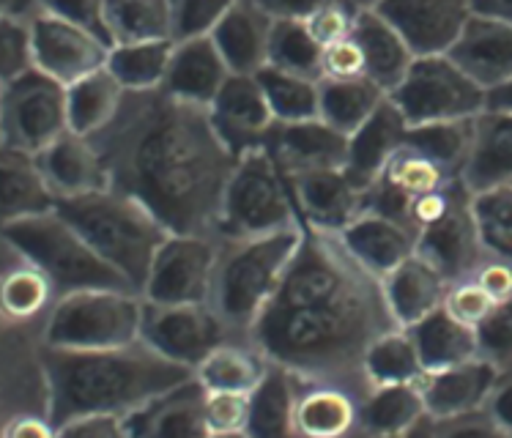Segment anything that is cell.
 <instances>
[{
    "instance_id": "cell-15",
    "label": "cell",
    "mask_w": 512,
    "mask_h": 438,
    "mask_svg": "<svg viewBox=\"0 0 512 438\" xmlns=\"http://www.w3.org/2000/svg\"><path fill=\"white\" fill-rule=\"evenodd\" d=\"M376 11L417 58L450 53L474 14L469 0H381Z\"/></svg>"
},
{
    "instance_id": "cell-27",
    "label": "cell",
    "mask_w": 512,
    "mask_h": 438,
    "mask_svg": "<svg viewBox=\"0 0 512 438\" xmlns=\"http://www.w3.org/2000/svg\"><path fill=\"white\" fill-rule=\"evenodd\" d=\"M381 288H384V299H387L395 324L408 329L444 304L450 282L441 277L433 263L414 252L408 261L400 263L395 272H389L381 280Z\"/></svg>"
},
{
    "instance_id": "cell-59",
    "label": "cell",
    "mask_w": 512,
    "mask_h": 438,
    "mask_svg": "<svg viewBox=\"0 0 512 438\" xmlns=\"http://www.w3.org/2000/svg\"><path fill=\"white\" fill-rule=\"evenodd\" d=\"M6 438H53L55 428L53 422L44 417H33V414H22V417H14L6 425Z\"/></svg>"
},
{
    "instance_id": "cell-42",
    "label": "cell",
    "mask_w": 512,
    "mask_h": 438,
    "mask_svg": "<svg viewBox=\"0 0 512 438\" xmlns=\"http://www.w3.org/2000/svg\"><path fill=\"white\" fill-rule=\"evenodd\" d=\"M255 77H258L277 121L291 124V121L321 118V83L318 80L283 72L274 66H263Z\"/></svg>"
},
{
    "instance_id": "cell-39",
    "label": "cell",
    "mask_w": 512,
    "mask_h": 438,
    "mask_svg": "<svg viewBox=\"0 0 512 438\" xmlns=\"http://www.w3.org/2000/svg\"><path fill=\"white\" fill-rule=\"evenodd\" d=\"M173 50V39L115 44L107 58V69L124 91H157L165 85Z\"/></svg>"
},
{
    "instance_id": "cell-17",
    "label": "cell",
    "mask_w": 512,
    "mask_h": 438,
    "mask_svg": "<svg viewBox=\"0 0 512 438\" xmlns=\"http://www.w3.org/2000/svg\"><path fill=\"white\" fill-rule=\"evenodd\" d=\"M263 148L272 154L285 178H296L315 170L345 167L348 135L337 132L335 126H329L321 118L291 121V124L277 121Z\"/></svg>"
},
{
    "instance_id": "cell-34",
    "label": "cell",
    "mask_w": 512,
    "mask_h": 438,
    "mask_svg": "<svg viewBox=\"0 0 512 438\" xmlns=\"http://www.w3.org/2000/svg\"><path fill=\"white\" fill-rule=\"evenodd\" d=\"M425 417H428V408H425L419 381L417 384H387L373 386L359 400L356 425L376 436H403L417 428Z\"/></svg>"
},
{
    "instance_id": "cell-24",
    "label": "cell",
    "mask_w": 512,
    "mask_h": 438,
    "mask_svg": "<svg viewBox=\"0 0 512 438\" xmlns=\"http://www.w3.org/2000/svg\"><path fill=\"white\" fill-rule=\"evenodd\" d=\"M36 159H39L44 178L50 181L58 200L77 198V195H88V192L110 187L105 159L99 154V148L94 146V140L77 135L72 129L63 132L47 148H42Z\"/></svg>"
},
{
    "instance_id": "cell-51",
    "label": "cell",
    "mask_w": 512,
    "mask_h": 438,
    "mask_svg": "<svg viewBox=\"0 0 512 438\" xmlns=\"http://www.w3.org/2000/svg\"><path fill=\"white\" fill-rule=\"evenodd\" d=\"M42 11L96 33L113 47L110 28H107V0H42Z\"/></svg>"
},
{
    "instance_id": "cell-4",
    "label": "cell",
    "mask_w": 512,
    "mask_h": 438,
    "mask_svg": "<svg viewBox=\"0 0 512 438\" xmlns=\"http://www.w3.org/2000/svg\"><path fill=\"white\" fill-rule=\"evenodd\" d=\"M58 211L107 263H113L132 282L137 293L146 285L159 247L173 233L143 200L115 187L61 198Z\"/></svg>"
},
{
    "instance_id": "cell-63",
    "label": "cell",
    "mask_w": 512,
    "mask_h": 438,
    "mask_svg": "<svg viewBox=\"0 0 512 438\" xmlns=\"http://www.w3.org/2000/svg\"><path fill=\"white\" fill-rule=\"evenodd\" d=\"M348 3H351L356 11H362V9H376L381 0H348Z\"/></svg>"
},
{
    "instance_id": "cell-12",
    "label": "cell",
    "mask_w": 512,
    "mask_h": 438,
    "mask_svg": "<svg viewBox=\"0 0 512 438\" xmlns=\"http://www.w3.org/2000/svg\"><path fill=\"white\" fill-rule=\"evenodd\" d=\"M228 340L230 326L211 302L159 304L146 299L143 343L178 365L195 370L217 345Z\"/></svg>"
},
{
    "instance_id": "cell-52",
    "label": "cell",
    "mask_w": 512,
    "mask_h": 438,
    "mask_svg": "<svg viewBox=\"0 0 512 438\" xmlns=\"http://www.w3.org/2000/svg\"><path fill=\"white\" fill-rule=\"evenodd\" d=\"M444 307H447L458 321L477 329V326L491 315L496 302H493L488 293L482 291L480 282L474 280V277H469V280L450 285V291L444 296Z\"/></svg>"
},
{
    "instance_id": "cell-21",
    "label": "cell",
    "mask_w": 512,
    "mask_h": 438,
    "mask_svg": "<svg viewBox=\"0 0 512 438\" xmlns=\"http://www.w3.org/2000/svg\"><path fill=\"white\" fill-rule=\"evenodd\" d=\"M408 121L392 99H384L378 110L365 124L348 137V157H345V173L359 189H370L376 184L389 159L406 146Z\"/></svg>"
},
{
    "instance_id": "cell-57",
    "label": "cell",
    "mask_w": 512,
    "mask_h": 438,
    "mask_svg": "<svg viewBox=\"0 0 512 438\" xmlns=\"http://www.w3.org/2000/svg\"><path fill=\"white\" fill-rule=\"evenodd\" d=\"M474 280L480 282L482 291L491 296L493 302H507L512 299V266L507 263H482Z\"/></svg>"
},
{
    "instance_id": "cell-40",
    "label": "cell",
    "mask_w": 512,
    "mask_h": 438,
    "mask_svg": "<svg viewBox=\"0 0 512 438\" xmlns=\"http://www.w3.org/2000/svg\"><path fill=\"white\" fill-rule=\"evenodd\" d=\"M406 146L433 159L452 178H463V170L469 165L471 146H474V118L408 126Z\"/></svg>"
},
{
    "instance_id": "cell-35",
    "label": "cell",
    "mask_w": 512,
    "mask_h": 438,
    "mask_svg": "<svg viewBox=\"0 0 512 438\" xmlns=\"http://www.w3.org/2000/svg\"><path fill=\"white\" fill-rule=\"evenodd\" d=\"M126 91L115 80L110 69L88 74L83 80L66 88V110H69V129L77 135L94 137L113 121L121 105H124Z\"/></svg>"
},
{
    "instance_id": "cell-22",
    "label": "cell",
    "mask_w": 512,
    "mask_h": 438,
    "mask_svg": "<svg viewBox=\"0 0 512 438\" xmlns=\"http://www.w3.org/2000/svg\"><path fill=\"white\" fill-rule=\"evenodd\" d=\"M496 381H499V367L482 356H474L469 362L425 373L419 378V389L425 397L428 417L450 419L477 411L491 397Z\"/></svg>"
},
{
    "instance_id": "cell-47",
    "label": "cell",
    "mask_w": 512,
    "mask_h": 438,
    "mask_svg": "<svg viewBox=\"0 0 512 438\" xmlns=\"http://www.w3.org/2000/svg\"><path fill=\"white\" fill-rule=\"evenodd\" d=\"M239 0H170L173 9V42L211 36Z\"/></svg>"
},
{
    "instance_id": "cell-30",
    "label": "cell",
    "mask_w": 512,
    "mask_h": 438,
    "mask_svg": "<svg viewBox=\"0 0 512 438\" xmlns=\"http://www.w3.org/2000/svg\"><path fill=\"white\" fill-rule=\"evenodd\" d=\"M0 189H3V222L58 209V195L44 178L36 154L20 148H0Z\"/></svg>"
},
{
    "instance_id": "cell-32",
    "label": "cell",
    "mask_w": 512,
    "mask_h": 438,
    "mask_svg": "<svg viewBox=\"0 0 512 438\" xmlns=\"http://www.w3.org/2000/svg\"><path fill=\"white\" fill-rule=\"evenodd\" d=\"M299 392H302V378L285 365L269 362L261 384L250 392L247 436H293Z\"/></svg>"
},
{
    "instance_id": "cell-25",
    "label": "cell",
    "mask_w": 512,
    "mask_h": 438,
    "mask_svg": "<svg viewBox=\"0 0 512 438\" xmlns=\"http://www.w3.org/2000/svg\"><path fill=\"white\" fill-rule=\"evenodd\" d=\"M230 69L211 36H195L176 42L173 58H170L168 77L162 91H168L176 99L192 102V105L209 107L220 88L228 83Z\"/></svg>"
},
{
    "instance_id": "cell-56",
    "label": "cell",
    "mask_w": 512,
    "mask_h": 438,
    "mask_svg": "<svg viewBox=\"0 0 512 438\" xmlns=\"http://www.w3.org/2000/svg\"><path fill=\"white\" fill-rule=\"evenodd\" d=\"M272 20H307L313 11L329 3H348V0H255Z\"/></svg>"
},
{
    "instance_id": "cell-43",
    "label": "cell",
    "mask_w": 512,
    "mask_h": 438,
    "mask_svg": "<svg viewBox=\"0 0 512 438\" xmlns=\"http://www.w3.org/2000/svg\"><path fill=\"white\" fill-rule=\"evenodd\" d=\"M283 72L324 80V47L315 42L304 20H274L269 36V63Z\"/></svg>"
},
{
    "instance_id": "cell-14",
    "label": "cell",
    "mask_w": 512,
    "mask_h": 438,
    "mask_svg": "<svg viewBox=\"0 0 512 438\" xmlns=\"http://www.w3.org/2000/svg\"><path fill=\"white\" fill-rule=\"evenodd\" d=\"M471 198L474 192L463 189L444 217L419 228L417 233V252L433 263L450 285L469 280L482 266L485 244L480 239Z\"/></svg>"
},
{
    "instance_id": "cell-9",
    "label": "cell",
    "mask_w": 512,
    "mask_h": 438,
    "mask_svg": "<svg viewBox=\"0 0 512 438\" xmlns=\"http://www.w3.org/2000/svg\"><path fill=\"white\" fill-rule=\"evenodd\" d=\"M389 99L398 105L408 126L477 118L488 110V91L474 83L450 55L414 58Z\"/></svg>"
},
{
    "instance_id": "cell-44",
    "label": "cell",
    "mask_w": 512,
    "mask_h": 438,
    "mask_svg": "<svg viewBox=\"0 0 512 438\" xmlns=\"http://www.w3.org/2000/svg\"><path fill=\"white\" fill-rule=\"evenodd\" d=\"M471 209L485 250L512 261V184L474 192Z\"/></svg>"
},
{
    "instance_id": "cell-28",
    "label": "cell",
    "mask_w": 512,
    "mask_h": 438,
    "mask_svg": "<svg viewBox=\"0 0 512 438\" xmlns=\"http://www.w3.org/2000/svg\"><path fill=\"white\" fill-rule=\"evenodd\" d=\"M463 181L471 192L512 184V110H485L474 118V146Z\"/></svg>"
},
{
    "instance_id": "cell-58",
    "label": "cell",
    "mask_w": 512,
    "mask_h": 438,
    "mask_svg": "<svg viewBox=\"0 0 512 438\" xmlns=\"http://www.w3.org/2000/svg\"><path fill=\"white\" fill-rule=\"evenodd\" d=\"M488 414H491L493 425L499 433H510L512 436V373L496 381L491 397H488Z\"/></svg>"
},
{
    "instance_id": "cell-46",
    "label": "cell",
    "mask_w": 512,
    "mask_h": 438,
    "mask_svg": "<svg viewBox=\"0 0 512 438\" xmlns=\"http://www.w3.org/2000/svg\"><path fill=\"white\" fill-rule=\"evenodd\" d=\"M378 181L398 189L400 195H406V198L417 200L433 192V189H441L444 184H450L452 176L444 167L436 165L433 159L425 157V154L403 146L395 157L389 159V165L384 167V173H381Z\"/></svg>"
},
{
    "instance_id": "cell-31",
    "label": "cell",
    "mask_w": 512,
    "mask_h": 438,
    "mask_svg": "<svg viewBox=\"0 0 512 438\" xmlns=\"http://www.w3.org/2000/svg\"><path fill=\"white\" fill-rule=\"evenodd\" d=\"M408 332L417 343L425 373H436V370L460 365V362H469L474 356H480L477 329L458 321L444 304L414 326H408Z\"/></svg>"
},
{
    "instance_id": "cell-29",
    "label": "cell",
    "mask_w": 512,
    "mask_h": 438,
    "mask_svg": "<svg viewBox=\"0 0 512 438\" xmlns=\"http://www.w3.org/2000/svg\"><path fill=\"white\" fill-rule=\"evenodd\" d=\"M351 36L362 47L367 77L381 85L387 94H392L400 80L406 77L417 55L411 53V47L403 42V36L376 9L356 11Z\"/></svg>"
},
{
    "instance_id": "cell-38",
    "label": "cell",
    "mask_w": 512,
    "mask_h": 438,
    "mask_svg": "<svg viewBox=\"0 0 512 438\" xmlns=\"http://www.w3.org/2000/svg\"><path fill=\"white\" fill-rule=\"evenodd\" d=\"M362 370H365L370 389L387 384H417L419 378L425 376L417 343L406 326H395L389 332L378 334L367 348Z\"/></svg>"
},
{
    "instance_id": "cell-41",
    "label": "cell",
    "mask_w": 512,
    "mask_h": 438,
    "mask_svg": "<svg viewBox=\"0 0 512 438\" xmlns=\"http://www.w3.org/2000/svg\"><path fill=\"white\" fill-rule=\"evenodd\" d=\"M107 28L113 47L173 39L170 0H107Z\"/></svg>"
},
{
    "instance_id": "cell-33",
    "label": "cell",
    "mask_w": 512,
    "mask_h": 438,
    "mask_svg": "<svg viewBox=\"0 0 512 438\" xmlns=\"http://www.w3.org/2000/svg\"><path fill=\"white\" fill-rule=\"evenodd\" d=\"M359 419V397L348 386L307 381L296 400V433L313 438L343 436Z\"/></svg>"
},
{
    "instance_id": "cell-11",
    "label": "cell",
    "mask_w": 512,
    "mask_h": 438,
    "mask_svg": "<svg viewBox=\"0 0 512 438\" xmlns=\"http://www.w3.org/2000/svg\"><path fill=\"white\" fill-rule=\"evenodd\" d=\"M220 239L209 233H170L143 285V299L159 304L211 302Z\"/></svg>"
},
{
    "instance_id": "cell-13",
    "label": "cell",
    "mask_w": 512,
    "mask_h": 438,
    "mask_svg": "<svg viewBox=\"0 0 512 438\" xmlns=\"http://www.w3.org/2000/svg\"><path fill=\"white\" fill-rule=\"evenodd\" d=\"M31 39L36 69L66 88L88 74L105 69L110 50H113L96 33L85 31L61 17H53L47 11L31 20Z\"/></svg>"
},
{
    "instance_id": "cell-54",
    "label": "cell",
    "mask_w": 512,
    "mask_h": 438,
    "mask_svg": "<svg viewBox=\"0 0 512 438\" xmlns=\"http://www.w3.org/2000/svg\"><path fill=\"white\" fill-rule=\"evenodd\" d=\"M354 80V77H367L365 55L362 47L356 44L354 36L343 42L332 44L324 50V80Z\"/></svg>"
},
{
    "instance_id": "cell-61",
    "label": "cell",
    "mask_w": 512,
    "mask_h": 438,
    "mask_svg": "<svg viewBox=\"0 0 512 438\" xmlns=\"http://www.w3.org/2000/svg\"><path fill=\"white\" fill-rule=\"evenodd\" d=\"M477 14H488L496 20L512 22V0H469Z\"/></svg>"
},
{
    "instance_id": "cell-36",
    "label": "cell",
    "mask_w": 512,
    "mask_h": 438,
    "mask_svg": "<svg viewBox=\"0 0 512 438\" xmlns=\"http://www.w3.org/2000/svg\"><path fill=\"white\" fill-rule=\"evenodd\" d=\"M387 91L370 77L354 80H321V121L335 126L343 135H354L378 105L387 99Z\"/></svg>"
},
{
    "instance_id": "cell-6",
    "label": "cell",
    "mask_w": 512,
    "mask_h": 438,
    "mask_svg": "<svg viewBox=\"0 0 512 438\" xmlns=\"http://www.w3.org/2000/svg\"><path fill=\"white\" fill-rule=\"evenodd\" d=\"M3 239L22 261L33 263L50 277L58 296L85 288L135 291L132 282L113 263H107L58 209L3 222Z\"/></svg>"
},
{
    "instance_id": "cell-8",
    "label": "cell",
    "mask_w": 512,
    "mask_h": 438,
    "mask_svg": "<svg viewBox=\"0 0 512 438\" xmlns=\"http://www.w3.org/2000/svg\"><path fill=\"white\" fill-rule=\"evenodd\" d=\"M299 222L288 178L266 148L241 154L222 198L217 239H252Z\"/></svg>"
},
{
    "instance_id": "cell-26",
    "label": "cell",
    "mask_w": 512,
    "mask_h": 438,
    "mask_svg": "<svg viewBox=\"0 0 512 438\" xmlns=\"http://www.w3.org/2000/svg\"><path fill=\"white\" fill-rule=\"evenodd\" d=\"M274 20L255 0H239L211 31L233 74H258L269 63V36Z\"/></svg>"
},
{
    "instance_id": "cell-1",
    "label": "cell",
    "mask_w": 512,
    "mask_h": 438,
    "mask_svg": "<svg viewBox=\"0 0 512 438\" xmlns=\"http://www.w3.org/2000/svg\"><path fill=\"white\" fill-rule=\"evenodd\" d=\"M395 326L376 274L345 250L337 233L302 219V244L250 340L302 381L362 384L370 392L362 370L367 348Z\"/></svg>"
},
{
    "instance_id": "cell-23",
    "label": "cell",
    "mask_w": 512,
    "mask_h": 438,
    "mask_svg": "<svg viewBox=\"0 0 512 438\" xmlns=\"http://www.w3.org/2000/svg\"><path fill=\"white\" fill-rule=\"evenodd\" d=\"M343 247L367 272L384 280L389 272H395L400 263L408 261L417 252V230L403 222L384 217L378 211H362L359 217L337 233Z\"/></svg>"
},
{
    "instance_id": "cell-20",
    "label": "cell",
    "mask_w": 512,
    "mask_h": 438,
    "mask_svg": "<svg viewBox=\"0 0 512 438\" xmlns=\"http://www.w3.org/2000/svg\"><path fill=\"white\" fill-rule=\"evenodd\" d=\"M126 436H209L206 386L198 376L162 392L124 417Z\"/></svg>"
},
{
    "instance_id": "cell-18",
    "label": "cell",
    "mask_w": 512,
    "mask_h": 438,
    "mask_svg": "<svg viewBox=\"0 0 512 438\" xmlns=\"http://www.w3.org/2000/svg\"><path fill=\"white\" fill-rule=\"evenodd\" d=\"M288 187L299 217L329 233H343L367 206V192L356 187L343 167L288 178Z\"/></svg>"
},
{
    "instance_id": "cell-49",
    "label": "cell",
    "mask_w": 512,
    "mask_h": 438,
    "mask_svg": "<svg viewBox=\"0 0 512 438\" xmlns=\"http://www.w3.org/2000/svg\"><path fill=\"white\" fill-rule=\"evenodd\" d=\"M480 356L499 370H512V299L499 302L477 326Z\"/></svg>"
},
{
    "instance_id": "cell-45",
    "label": "cell",
    "mask_w": 512,
    "mask_h": 438,
    "mask_svg": "<svg viewBox=\"0 0 512 438\" xmlns=\"http://www.w3.org/2000/svg\"><path fill=\"white\" fill-rule=\"evenodd\" d=\"M53 296H58L50 277L36 269L33 263H22L17 269H11L3 280V313L11 321H31L36 315H42Z\"/></svg>"
},
{
    "instance_id": "cell-48",
    "label": "cell",
    "mask_w": 512,
    "mask_h": 438,
    "mask_svg": "<svg viewBox=\"0 0 512 438\" xmlns=\"http://www.w3.org/2000/svg\"><path fill=\"white\" fill-rule=\"evenodd\" d=\"M206 428L209 436H247L250 392H209L206 389Z\"/></svg>"
},
{
    "instance_id": "cell-3",
    "label": "cell",
    "mask_w": 512,
    "mask_h": 438,
    "mask_svg": "<svg viewBox=\"0 0 512 438\" xmlns=\"http://www.w3.org/2000/svg\"><path fill=\"white\" fill-rule=\"evenodd\" d=\"M39 365L47 386V419L53 422L55 433L85 414L126 417L129 411L195 376V370L162 356L143 340L96 351L42 343Z\"/></svg>"
},
{
    "instance_id": "cell-50",
    "label": "cell",
    "mask_w": 512,
    "mask_h": 438,
    "mask_svg": "<svg viewBox=\"0 0 512 438\" xmlns=\"http://www.w3.org/2000/svg\"><path fill=\"white\" fill-rule=\"evenodd\" d=\"M36 69L33 63L31 22L0 20V74L3 83Z\"/></svg>"
},
{
    "instance_id": "cell-19",
    "label": "cell",
    "mask_w": 512,
    "mask_h": 438,
    "mask_svg": "<svg viewBox=\"0 0 512 438\" xmlns=\"http://www.w3.org/2000/svg\"><path fill=\"white\" fill-rule=\"evenodd\" d=\"M447 55L491 94L512 80V22L474 11Z\"/></svg>"
},
{
    "instance_id": "cell-10",
    "label": "cell",
    "mask_w": 512,
    "mask_h": 438,
    "mask_svg": "<svg viewBox=\"0 0 512 438\" xmlns=\"http://www.w3.org/2000/svg\"><path fill=\"white\" fill-rule=\"evenodd\" d=\"M0 132H3V146L39 154L63 132H69L66 85L39 69L6 80Z\"/></svg>"
},
{
    "instance_id": "cell-62",
    "label": "cell",
    "mask_w": 512,
    "mask_h": 438,
    "mask_svg": "<svg viewBox=\"0 0 512 438\" xmlns=\"http://www.w3.org/2000/svg\"><path fill=\"white\" fill-rule=\"evenodd\" d=\"M488 110H512V80L488 94Z\"/></svg>"
},
{
    "instance_id": "cell-55",
    "label": "cell",
    "mask_w": 512,
    "mask_h": 438,
    "mask_svg": "<svg viewBox=\"0 0 512 438\" xmlns=\"http://www.w3.org/2000/svg\"><path fill=\"white\" fill-rule=\"evenodd\" d=\"M55 436L66 438H126V425L121 414H85L58 428Z\"/></svg>"
},
{
    "instance_id": "cell-37",
    "label": "cell",
    "mask_w": 512,
    "mask_h": 438,
    "mask_svg": "<svg viewBox=\"0 0 512 438\" xmlns=\"http://www.w3.org/2000/svg\"><path fill=\"white\" fill-rule=\"evenodd\" d=\"M269 359L255 345L228 343L217 345L198 367L195 376L209 392L225 389V392H252L266 376Z\"/></svg>"
},
{
    "instance_id": "cell-2",
    "label": "cell",
    "mask_w": 512,
    "mask_h": 438,
    "mask_svg": "<svg viewBox=\"0 0 512 438\" xmlns=\"http://www.w3.org/2000/svg\"><path fill=\"white\" fill-rule=\"evenodd\" d=\"M110 187L143 200L173 233L217 236L222 198L239 157L211 124L209 107L168 91H126L96 132Z\"/></svg>"
},
{
    "instance_id": "cell-60",
    "label": "cell",
    "mask_w": 512,
    "mask_h": 438,
    "mask_svg": "<svg viewBox=\"0 0 512 438\" xmlns=\"http://www.w3.org/2000/svg\"><path fill=\"white\" fill-rule=\"evenodd\" d=\"M42 0H0V17L3 20L31 22L42 14Z\"/></svg>"
},
{
    "instance_id": "cell-7",
    "label": "cell",
    "mask_w": 512,
    "mask_h": 438,
    "mask_svg": "<svg viewBox=\"0 0 512 438\" xmlns=\"http://www.w3.org/2000/svg\"><path fill=\"white\" fill-rule=\"evenodd\" d=\"M143 307V293L121 288L63 293L44 321L42 343L80 351L124 348L143 340Z\"/></svg>"
},
{
    "instance_id": "cell-16",
    "label": "cell",
    "mask_w": 512,
    "mask_h": 438,
    "mask_svg": "<svg viewBox=\"0 0 512 438\" xmlns=\"http://www.w3.org/2000/svg\"><path fill=\"white\" fill-rule=\"evenodd\" d=\"M209 115L222 143L236 157L266 146V137L277 124L255 74H230L209 105Z\"/></svg>"
},
{
    "instance_id": "cell-53",
    "label": "cell",
    "mask_w": 512,
    "mask_h": 438,
    "mask_svg": "<svg viewBox=\"0 0 512 438\" xmlns=\"http://www.w3.org/2000/svg\"><path fill=\"white\" fill-rule=\"evenodd\" d=\"M354 20H356V9L351 3H329L324 9L313 11L304 25L307 31L313 33V39L321 47H332V44L343 42L354 33Z\"/></svg>"
},
{
    "instance_id": "cell-5",
    "label": "cell",
    "mask_w": 512,
    "mask_h": 438,
    "mask_svg": "<svg viewBox=\"0 0 512 438\" xmlns=\"http://www.w3.org/2000/svg\"><path fill=\"white\" fill-rule=\"evenodd\" d=\"M302 244V219L252 239H220L211 304L230 329L250 334Z\"/></svg>"
}]
</instances>
